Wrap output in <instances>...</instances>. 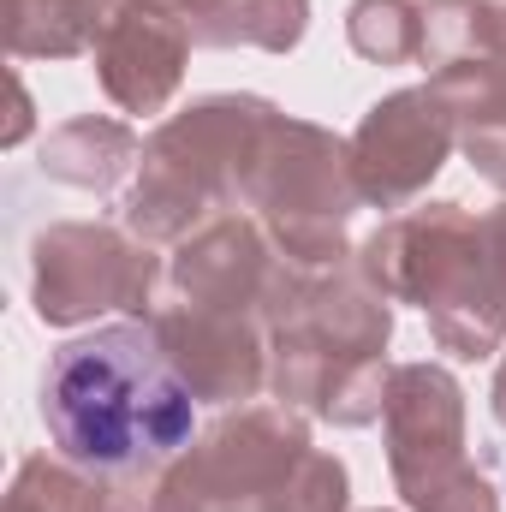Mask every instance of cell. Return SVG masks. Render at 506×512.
<instances>
[{
	"instance_id": "cell-1",
	"label": "cell",
	"mask_w": 506,
	"mask_h": 512,
	"mask_svg": "<svg viewBox=\"0 0 506 512\" xmlns=\"http://www.w3.org/2000/svg\"><path fill=\"white\" fill-rule=\"evenodd\" d=\"M42 423L72 465L126 477L155 471L197 435V393L149 328L108 322L48 358Z\"/></svg>"
}]
</instances>
